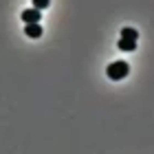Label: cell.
<instances>
[{
    "mask_svg": "<svg viewBox=\"0 0 154 154\" xmlns=\"http://www.w3.org/2000/svg\"><path fill=\"white\" fill-rule=\"evenodd\" d=\"M128 73H130V66H128V62H123V60H117L112 64H108V68H106L108 79H112V82H119V79H123V77H128Z\"/></svg>",
    "mask_w": 154,
    "mask_h": 154,
    "instance_id": "obj_1",
    "label": "cell"
},
{
    "mask_svg": "<svg viewBox=\"0 0 154 154\" xmlns=\"http://www.w3.org/2000/svg\"><path fill=\"white\" fill-rule=\"evenodd\" d=\"M24 33H26V38H40L42 35V24L40 22H26Z\"/></svg>",
    "mask_w": 154,
    "mask_h": 154,
    "instance_id": "obj_3",
    "label": "cell"
},
{
    "mask_svg": "<svg viewBox=\"0 0 154 154\" xmlns=\"http://www.w3.org/2000/svg\"><path fill=\"white\" fill-rule=\"evenodd\" d=\"M22 22H42V11L31 7V9L22 11Z\"/></svg>",
    "mask_w": 154,
    "mask_h": 154,
    "instance_id": "obj_2",
    "label": "cell"
},
{
    "mask_svg": "<svg viewBox=\"0 0 154 154\" xmlns=\"http://www.w3.org/2000/svg\"><path fill=\"white\" fill-rule=\"evenodd\" d=\"M117 46H119V51L130 53V51H134V48H137V40H125V38H121Z\"/></svg>",
    "mask_w": 154,
    "mask_h": 154,
    "instance_id": "obj_4",
    "label": "cell"
},
{
    "mask_svg": "<svg viewBox=\"0 0 154 154\" xmlns=\"http://www.w3.org/2000/svg\"><path fill=\"white\" fill-rule=\"evenodd\" d=\"M121 38H125V40H139V31L132 29V26H123V29H121Z\"/></svg>",
    "mask_w": 154,
    "mask_h": 154,
    "instance_id": "obj_5",
    "label": "cell"
},
{
    "mask_svg": "<svg viewBox=\"0 0 154 154\" xmlns=\"http://www.w3.org/2000/svg\"><path fill=\"white\" fill-rule=\"evenodd\" d=\"M31 5L35 7V9H40V11H42V9H46V7L51 5V0H31Z\"/></svg>",
    "mask_w": 154,
    "mask_h": 154,
    "instance_id": "obj_6",
    "label": "cell"
}]
</instances>
